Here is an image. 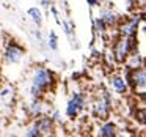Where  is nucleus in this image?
<instances>
[{"mask_svg": "<svg viewBox=\"0 0 146 137\" xmlns=\"http://www.w3.org/2000/svg\"><path fill=\"white\" fill-rule=\"evenodd\" d=\"M54 84H55V74L49 68L36 66L32 74L30 93H32L33 98H44V95L49 93V90L54 87Z\"/></svg>", "mask_w": 146, "mask_h": 137, "instance_id": "nucleus-1", "label": "nucleus"}, {"mask_svg": "<svg viewBox=\"0 0 146 137\" xmlns=\"http://www.w3.org/2000/svg\"><path fill=\"white\" fill-rule=\"evenodd\" d=\"M137 49H138V38H137V35H133V36L116 35L111 39L110 51H111V54H113L115 61L119 63V65H123L124 61H126L127 55L132 51H137Z\"/></svg>", "mask_w": 146, "mask_h": 137, "instance_id": "nucleus-2", "label": "nucleus"}, {"mask_svg": "<svg viewBox=\"0 0 146 137\" xmlns=\"http://www.w3.org/2000/svg\"><path fill=\"white\" fill-rule=\"evenodd\" d=\"M113 98H111V93L105 88H101L98 99L91 104V114L94 118L101 121H105L110 118V114L113 110Z\"/></svg>", "mask_w": 146, "mask_h": 137, "instance_id": "nucleus-3", "label": "nucleus"}, {"mask_svg": "<svg viewBox=\"0 0 146 137\" xmlns=\"http://www.w3.org/2000/svg\"><path fill=\"white\" fill-rule=\"evenodd\" d=\"M143 21V13H137L133 16H126V17H119V22L116 25L118 35L121 36H133L138 33V27L140 22Z\"/></svg>", "mask_w": 146, "mask_h": 137, "instance_id": "nucleus-4", "label": "nucleus"}, {"mask_svg": "<svg viewBox=\"0 0 146 137\" xmlns=\"http://www.w3.org/2000/svg\"><path fill=\"white\" fill-rule=\"evenodd\" d=\"M86 104V95L82 92H74L66 104V117L69 120H76L83 110Z\"/></svg>", "mask_w": 146, "mask_h": 137, "instance_id": "nucleus-5", "label": "nucleus"}, {"mask_svg": "<svg viewBox=\"0 0 146 137\" xmlns=\"http://www.w3.org/2000/svg\"><path fill=\"white\" fill-rule=\"evenodd\" d=\"M130 90H132L135 95L146 93V70H145V66H140V68H137V70H132L129 92Z\"/></svg>", "mask_w": 146, "mask_h": 137, "instance_id": "nucleus-6", "label": "nucleus"}, {"mask_svg": "<svg viewBox=\"0 0 146 137\" xmlns=\"http://www.w3.org/2000/svg\"><path fill=\"white\" fill-rule=\"evenodd\" d=\"M33 124L36 126L39 136H50L54 134V129H55V120L50 117V115H39V117H35L33 120Z\"/></svg>", "mask_w": 146, "mask_h": 137, "instance_id": "nucleus-7", "label": "nucleus"}, {"mask_svg": "<svg viewBox=\"0 0 146 137\" xmlns=\"http://www.w3.org/2000/svg\"><path fill=\"white\" fill-rule=\"evenodd\" d=\"M24 54H25V51H24L22 46H19L16 41H8L3 52V58L8 63H19L24 58Z\"/></svg>", "mask_w": 146, "mask_h": 137, "instance_id": "nucleus-8", "label": "nucleus"}, {"mask_svg": "<svg viewBox=\"0 0 146 137\" xmlns=\"http://www.w3.org/2000/svg\"><path fill=\"white\" fill-rule=\"evenodd\" d=\"M108 84H110L111 90H113L116 95L124 96V95L129 93V85L126 84V80H124V77L121 76V74H111L110 79H108Z\"/></svg>", "mask_w": 146, "mask_h": 137, "instance_id": "nucleus-9", "label": "nucleus"}, {"mask_svg": "<svg viewBox=\"0 0 146 137\" xmlns=\"http://www.w3.org/2000/svg\"><path fill=\"white\" fill-rule=\"evenodd\" d=\"M99 17H101V19L104 21L105 25H107L108 29H113V27L116 29L118 22H119V14H116L110 7H104V8H101V11H99Z\"/></svg>", "mask_w": 146, "mask_h": 137, "instance_id": "nucleus-10", "label": "nucleus"}, {"mask_svg": "<svg viewBox=\"0 0 146 137\" xmlns=\"http://www.w3.org/2000/svg\"><path fill=\"white\" fill-rule=\"evenodd\" d=\"M116 134H118V126L110 120H105L98 128V136H101V137H115Z\"/></svg>", "mask_w": 146, "mask_h": 137, "instance_id": "nucleus-11", "label": "nucleus"}, {"mask_svg": "<svg viewBox=\"0 0 146 137\" xmlns=\"http://www.w3.org/2000/svg\"><path fill=\"white\" fill-rule=\"evenodd\" d=\"M124 65H127V66L132 68V70H137V68H140V66H145V65H143V57L138 52V49H137V51H132L129 55H127Z\"/></svg>", "mask_w": 146, "mask_h": 137, "instance_id": "nucleus-12", "label": "nucleus"}, {"mask_svg": "<svg viewBox=\"0 0 146 137\" xmlns=\"http://www.w3.org/2000/svg\"><path fill=\"white\" fill-rule=\"evenodd\" d=\"M29 114L32 117H39L44 114V104H42V98H33L32 104L29 106Z\"/></svg>", "mask_w": 146, "mask_h": 137, "instance_id": "nucleus-13", "label": "nucleus"}, {"mask_svg": "<svg viewBox=\"0 0 146 137\" xmlns=\"http://www.w3.org/2000/svg\"><path fill=\"white\" fill-rule=\"evenodd\" d=\"M13 99H14V88L11 85H5L3 88L0 90V101L11 102Z\"/></svg>", "mask_w": 146, "mask_h": 137, "instance_id": "nucleus-14", "label": "nucleus"}, {"mask_svg": "<svg viewBox=\"0 0 146 137\" xmlns=\"http://www.w3.org/2000/svg\"><path fill=\"white\" fill-rule=\"evenodd\" d=\"M107 30H108V27L105 25V22L101 19V17H96L94 19V32L98 33L99 36H104L105 33H107Z\"/></svg>", "mask_w": 146, "mask_h": 137, "instance_id": "nucleus-15", "label": "nucleus"}, {"mask_svg": "<svg viewBox=\"0 0 146 137\" xmlns=\"http://www.w3.org/2000/svg\"><path fill=\"white\" fill-rule=\"evenodd\" d=\"M27 13H29V16H32V21L36 24V25H41L42 24V14H41V11H39L38 8H30Z\"/></svg>", "mask_w": 146, "mask_h": 137, "instance_id": "nucleus-16", "label": "nucleus"}, {"mask_svg": "<svg viewBox=\"0 0 146 137\" xmlns=\"http://www.w3.org/2000/svg\"><path fill=\"white\" fill-rule=\"evenodd\" d=\"M49 47L52 51H57L58 49V36L54 30H50V33H49Z\"/></svg>", "mask_w": 146, "mask_h": 137, "instance_id": "nucleus-17", "label": "nucleus"}, {"mask_svg": "<svg viewBox=\"0 0 146 137\" xmlns=\"http://www.w3.org/2000/svg\"><path fill=\"white\" fill-rule=\"evenodd\" d=\"M25 136H27V137H38V136H39V132H38V129H36L35 124H32L30 128H27Z\"/></svg>", "mask_w": 146, "mask_h": 137, "instance_id": "nucleus-18", "label": "nucleus"}, {"mask_svg": "<svg viewBox=\"0 0 146 137\" xmlns=\"http://www.w3.org/2000/svg\"><path fill=\"white\" fill-rule=\"evenodd\" d=\"M86 2L90 7H99V3H101V0H86Z\"/></svg>", "mask_w": 146, "mask_h": 137, "instance_id": "nucleus-19", "label": "nucleus"}, {"mask_svg": "<svg viewBox=\"0 0 146 137\" xmlns=\"http://www.w3.org/2000/svg\"><path fill=\"white\" fill-rule=\"evenodd\" d=\"M124 2H127V3L130 5V7H135L137 10H138V5H137V0H124Z\"/></svg>", "mask_w": 146, "mask_h": 137, "instance_id": "nucleus-20", "label": "nucleus"}]
</instances>
